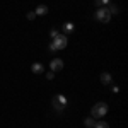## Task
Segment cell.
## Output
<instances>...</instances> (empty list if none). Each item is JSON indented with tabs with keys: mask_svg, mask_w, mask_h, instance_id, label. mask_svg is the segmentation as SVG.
Returning a JSON list of instances; mask_svg holds the SVG:
<instances>
[{
	"mask_svg": "<svg viewBox=\"0 0 128 128\" xmlns=\"http://www.w3.org/2000/svg\"><path fill=\"white\" fill-rule=\"evenodd\" d=\"M67 46V36L65 34H58L53 38V43H50V51H58Z\"/></svg>",
	"mask_w": 128,
	"mask_h": 128,
	"instance_id": "1",
	"label": "cell"
},
{
	"mask_svg": "<svg viewBox=\"0 0 128 128\" xmlns=\"http://www.w3.org/2000/svg\"><path fill=\"white\" fill-rule=\"evenodd\" d=\"M96 20H99V22H102V24H108L109 19H111V14L108 12V9L106 7H99L98 10H96Z\"/></svg>",
	"mask_w": 128,
	"mask_h": 128,
	"instance_id": "2",
	"label": "cell"
},
{
	"mask_svg": "<svg viewBox=\"0 0 128 128\" xmlns=\"http://www.w3.org/2000/svg\"><path fill=\"white\" fill-rule=\"evenodd\" d=\"M108 113V104L106 102H98L92 108V118H102Z\"/></svg>",
	"mask_w": 128,
	"mask_h": 128,
	"instance_id": "3",
	"label": "cell"
},
{
	"mask_svg": "<svg viewBox=\"0 0 128 128\" xmlns=\"http://www.w3.org/2000/svg\"><path fill=\"white\" fill-rule=\"evenodd\" d=\"M53 106H55L56 109H63L65 106H67V98L62 96V94L55 96V98H53Z\"/></svg>",
	"mask_w": 128,
	"mask_h": 128,
	"instance_id": "4",
	"label": "cell"
},
{
	"mask_svg": "<svg viewBox=\"0 0 128 128\" xmlns=\"http://www.w3.org/2000/svg\"><path fill=\"white\" fill-rule=\"evenodd\" d=\"M50 68H51V72H58V70H63V60H60V58L51 60V63H50Z\"/></svg>",
	"mask_w": 128,
	"mask_h": 128,
	"instance_id": "5",
	"label": "cell"
},
{
	"mask_svg": "<svg viewBox=\"0 0 128 128\" xmlns=\"http://www.w3.org/2000/svg\"><path fill=\"white\" fill-rule=\"evenodd\" d=\"M34 14H36V16H46V14H48V7H46V5H38L36 10H34Z\"/></svg>",
	"mask_w": 128,
	"mask_h": 128,
	"instance_id": "6",
	"label": "cell"
},
{
	"mask_svg": "<svg viewBox=\"0 0 128 128\" xmlns=\"http://www.w3.org/2000/svg\"><path fill=\"white\" fill-rule=\"evenodd\" d=\"M101 82L102 84H111V75H109L108 72H102L101 74Z\"/></svg>",
	"mask_w": 128,
	"mask_h": 128,
	"instance_id": "7",
	"label": "cell"
},
{
	"mask_svg": "<svg viewBox=\"0 0 128 128\" xmlns=\"http://www.w3.org/2000/svg\"><path fill=\"white\" fill-rule=\"evenodd\" d=\"M31 70H32L34 74H41V72L44 70V67H43L41 63H32V67H31Z\"/></svg>",
	"mask_w": 128,
	"mask_h": 128,
	"instance_id": "8",
	"label": "cell"
},
{
	"mask_svg": "<svg viewBox=\"0 0 128 128\" xmlns=\"http://www.w3.org/2000/svg\"><path fill=\"white\" fill-rule=\"evenodd\" d=\"M74 31V24L72 22H67V24H63V34H70Z\"/></svg>",
	"mask_w": 128,
	"mask_h": 128,
	"instance_id": "9",
	"label": "cell"
},
{
	"mask_svg": "<svg viewBox=\"0 0 128 128\" xmlns=\"http://www.w3.org/2000/svg\"><path fill=\"white\" fill-rule=\"evenodd\" d=\"M106 9H108L109 14H118V12H120L118 5H114V4H109V7H106Z\"/></svg>",
	"mask_w": 128,
	"mask_h": 128,
	"instance_id": "10",
	"label": "cell"
},
{
	"mask_svg": "<svg viewBox=\"0 0 128 128\" xmlns=\"http://www.w3.org/2000/svg\"><path fill=\"white\" fill-rule=\"evenodd\" d=\"M84 125H86L87 128H94V125H96V121H94L92 118H87L86 121H84Z\"/></svg>",
	"mask_w": 128,
	"mask_h": 128,
	"instance_id": "11",
	"label": "cell"
},
{
	"mask_svg": "<svg viewBox=\"0 0 128 128\" xmlns=\"http://www.w3.org/2000/svg\"><path fill=\"white\" fill-rule=\"evenodd\" d=\"M94 128H109V125L106 123V121H99V123L94 125Z\"/></svg>",
	"mask_w": 128,
	"mask_h": 128,
	"instance_id": "12",
	"label": "cell"
},
{
	"mask_svg": "<svg viewBox=\"0 0 128 128\" xmlns=\"http://www.w3.org/2000/svg\"><path fill=\"white\" fill-rule=\"evenodd\" d=\"M50 36H51V38L58 36V31H56V29H51V31H50Z\"/></svg>",
	"mask_w": 128,
	"mask_h": 128,
	"instance_id": "13",
	"label": "cell"
},
{
	"mask_svg": "<svg viewBox=\"0 0 128 128\" xmlns=\"http://www.w3.org/2000/svg\"><path fill=\"white\" fill-rule=\"evenodd\" d=\"M34 17H36V14H34V12H29V14H28V19H29V20H32Z\"/></svg>",
	"mask_w": 128,
	"mask_h": 128,
	"instance_id": "14",
	"label": "cell"
},
{
	"mask_svg": "<svg viewBox=\"0 0 128 128\" xmlns=\"http://www.w3.org/2000/svg\"><path fill=\"white\" fill-rule=\"evenodd\" d=\"M46 79H55V74H53V72H48V75H46Z\"/></svg>",
	"mask_w": 128,
	"mask_h": 128,
	"instance_id": "15",
	"label": "cell"
}]
</instances>
